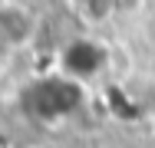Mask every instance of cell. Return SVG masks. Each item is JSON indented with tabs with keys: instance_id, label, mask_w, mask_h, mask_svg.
<instances>
[{
	"instance_id": "obj_1",
	"label": "cell",
	"mask_w": 155,
	"mask_h": 148,
	"mask_svg": "<svg viewBox=\"0 0 155 148\" xmlns=\"http://www.w3.org/2000/svg\"><path fill=\"white\" fill-rule=\"evenodd\" d=\"M109 66V50L99 46L93 36H76L69 43H63L56 53V72L69 82H89L99 72H106Z\"/></svg>"
},
{
	"instance_id": "obj_2",
	"label": "cell",
	"mask_w": 155,
	"mask_h": 148,
	"mask_svg": "<svg viewBox=\"0 0 155 148\" xmlns=\"http://www.w3.org/2000/svg\"><path fill=\"white\" fill-rule=\"evenodd\" d=\"M40 36V13L27 0H0V50L20 53Z\"/></svg>"
},
{
	"instance_id": "obj_3",
	"label": "cell",
	"mask_w": 155,
	"mask_h": 148,
	"mask_svg": "<svg viewBox=\"0 0 155 148\" xmlns=\"http://www.w3.org/2000/svg\"><path fill=\"white\" fill-rule=\"evenodd\" d=\"M73 3V13L86 23V27H102L116 17L112 10V0H69Z\"/></svg>"
},
{
	"instance_id": "obj_4",
	"label": "cell",
	"mask_w": 155,
	"mask_h": 148,
	"mask_svg": "<svg viewBox=\"0 0 155 148\" xmlns=\"http://www.w3.org/2000/svg\"><path fill=\"white\" fill-rule=\"evenodd\" d=\"M142 7H145V0H112L116 17H135Z\"/></svg>"
},
{
	"instance_id": "obj_5",
	"label": "cell",
	"mask_w": 155,
	"mask_h": 148,
	"mask_svg": "<svg viewBox=\"0 0 155 148\" xmlns=\"http://www.w3.org/2000/svg\"><path fill=\"white\" fill-rule=\"evenodd\" d=\"M27 148H36V145H27Z\"/></svg>"
}]
</instances>
